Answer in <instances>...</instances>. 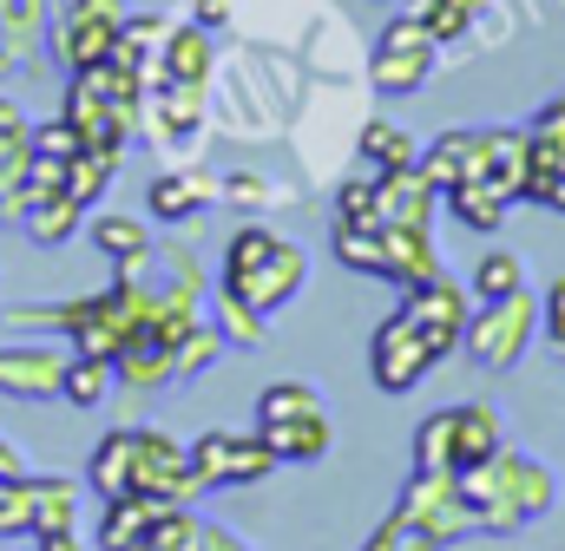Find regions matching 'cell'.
Here are the masks:
<instances>
[{"label":"cell","mask_w":565,"mask_h":551,"mask_svg":"<svg viewBox=\"0 0 565 551\" xmlns=\"http://www.w3.org/2000/svg\"><path fill=\"white\" fill-rule=\"evenodd\" d=\"M460 499L473 512V539H513V532L540 526L559 506V479H553L546 460L500 446L487 466H467L460 473Z\"/></svg>","instance_id":"cell-1"},{"label":"cell","mask_w":565,"mask_h":551,"mask_svg":"<svg viewBox=\"0 0 565 551\" xmlns=\"http://www.w3.org/2000/svg\"><path fill=\"white\" fill-rule=\"evenodd\" d=\"M533 335H540V302H533V289H520V295L480 302V309L467 315L460 348H467L487 375H507V368H520V355L533 348Z\"/></svg>","instance_id":"cell-2"},{"label":"cell","mask_w":565,"mask_h":551,"mask_svg":"<svg viewBox=\"0 0 565 551\" xmlns=\"http://www.w3.org/2000/svg\"><path fill=\"white\" fill-rule=\"evenodd\" d=\"M126 0H53V33H46V53L66 66V73H86V66H106L113 46H119V26H126Z\"/></svg>","instance_id":"cell-3"},{"label":"cell","mask_w":565,"mask_h":551,"mask_svg":"<svg viewBox=\"0 0 565 551\" xmlns=\"http://www.w3.org/2000/svg\"><path fill=\"white\" fill-rule=\"evenodd\" d=\"M395 512L422 539V551H447V545H460V539H473V512L460 499V473H408Z\"/></svg>","instance_id":"cell-4"},{"label":"cell","mask_w":565,"mask_h":551,"mask_svg":"<svg viewBox=\"0 0 565 551\" xmlns=\"http://www.w3.org/2000/svg\"><path fill=\"white\" fill-rule=\"evenodd\" d=\"M204 93L211 86H178V79H151L145 86L139 138H151V151L164 164H191V151L204 144Z\"/></svg>","instance_id":"cell-5"},{"label":"cell","mask_w":565,"mask_h":551,"mask_svg":"<svg viewBox=\"0 0 565 551\" xmlns=\"http://www.w3.org/2000/svg\"><path fill=\"white\" fill-rule=\"evenodd\" d=\"M440 361H447V348L427 335L422 322H408L402 309L369 335V375H375V388H382V395H415Z\"/></svg>","instance_id":"cell-6"},{"label":"cell","mask_w":565,"mask_h":551,"mask_svg":"<svg viewBox=\"0 0 565 551\" xmlns=\"http://www.w3.org/2000/svg\"><path fill=\"white\" fill-rule=\"evenodd\" d=\"M434 60H440L434 33H427L415 13H395V20L382 26L375 53H369V86L388 93V99H415L427 79H434Z\"/></svg>","instance_id":"cell-7"},{"label":"cell","mask_w":565,"mask_h":551,"mask_svg":"<svg viewBox=\"0 0 565 551\" xmlns=\"http://www.w3.org/2000/svg\"><path fill=\"white\" fill-rule=\"evenodd\" d=\"M184 453H191V473H198V486H204V493L257 486V479H270V473H277V453H270L257 433H244V426H204Z\"/></svg>","instance_id":"cell-8"},{"label":"cell","mask_w":565,"mask_h":551,"mask_svg":"<svg viewBox=\"0 0 565 551\" xmlns=\"http://www.w3.org/2000/svg\"><path fill=\"white\" fill-rule=\"evenodd\" d=\"M302 282H309V250L302 244H289L277 237L257 263H244V270H217V289L224 295H237L244 309H257V315H277L289 309L296 295H302Z\"/></svg>","instance_id":"cell-9"},{"label":"cell","mask_w":565,"mask_h":551,"mask_svg":"<svg viewBox=\"0 0 565 551\" xmlns=\"http://www.w3.org/2000/svg\"><path fill=\"white\" fill-rule=\"evenodd\" d=\"M66 361L73 355L53 335H13V342H0V395H13V401H60Z\"/></svg>","instance_id":"cell-10"},{"label":"cell","mask_w":565,"mask_h":551,"mask_svg":"<svg viewBox=\"0 0 565 551\" xmlns=\"http://www.w3.org/2000/svg\"><path fill=\"white\" fill-rule=\"evenodd\" d=\"M132 493H151L164 506H191L204 486L191 473V453L164 433V426H139V446H132Z\"/></svg>","instance_id":"cell-11"},{"label":"cell","mask_w":565,"mask_h":551,"mask_svg":"<svg viewBox=\"0 0 565 551\" xmlns=\"http://www.w3.org/2000/svg\"><path fill=\"white\" fill-rule=\"evenodd\" d=\"M53 0H0V79H20L46 60Z\"/></svg>","instance_id":"cell-12"},{"label":"cell","mask_w":565,"mask_h":551,"mask_svg":"<svg viewBox=\"0 0 565 551\" xmlns=\"http://www.w3.org/2000/svg\"><path fill=\"white\" fill-rule=\"evenodd\" d=\"M402 315H408V322H422L427 335L454 355V348H460V335H467V315H473V309H467V289L440 270V276H427V282H415V289H402Z\"/></svg>","instance_id":"cell-13"},{"label":"cell","mask_w":565,"mask_h":551,"mask_svg":"<svg viewBox=\"0 0 565 551\" xmlns=\"http://www.w3.org/2000/svg\"><path fill=\"white\" fill-rule=\"evenodd\" d=\"M217 197H224V184H217L204 164H164V171L151 177V191H145V210H151L158 224H191V217H204Z\"/></svg>","instance_id":"cell-14"},{"label":"cell","mask_w":565,"mask_h":551,"mask_svg":"<svg viewBox=\"0 0 565 551\" xmlns=\"http://www.w3.org/2000/svg\"><path fill=\"white\" fill-rule=\"evenodd\" d=\"M375 217H382V230H388V224H422V230H434V217H440L434 177H427L422 164L375 171Z\"/></svg>","instance_id":"cell-15"},{"label":"cell","mask_w":565,"mask_h":551,"mask_svg":"<svg viewBox=\"0 0 565 551\" xmlns=\"http://www.w3.org/2000/svg\"><path fill=\"white\" fill-rule=\"evenodd\" d=\"M158 79H178V86H211L217 79V33L198 26V20H171V40L158 53ZM151 86V79H145Z\"/></svg>","instance_id":"cell-16"},{"label":"cell","mask_w":565,"mask_h":551,"mask_svg":"<svg viewBox=\"0 0 565 551\" xmlns=\"http://www.w3.org/2000/svg\"><path fill=\"white\" fill-rule=\"evenodd\" d=\"M440 244H434V230L422 224H388L382 230V282H395V289H415L427 276H440Z\"/></svg>","instance_id":"cell-17"},{"label":"cell","mask_w":565,"mask_h":551,"mask_svg":"<svg viewBox=\"0 0 565 551\" xmlns=\"http://www.w3.org/2000/svg\"><path fill=\"white\" fill-rule=\"evenodd\" d=\"M553 177H565V93L546 99L540 119L526 126V204H533Z\"/></svg>","instance_id":"cell-18"},{"label":"cell","mask_w":565,"mask_h":551,"mask_svg":"<svg viewBox=\"0 0 565 551\" xmlns=\"http://www.w3.org/2000/svg\"><path fill=\"white\" fill-rule=\"evenodd\" d=\"M480 158H487V126H447L422 151V171L434 177V191H447V184L480 177Z\"/></svg>","instance_id":"cell-19"},{"label":"cell","mask_w":565,"mask_h":551,"mask_svg":"<svg viewBox=\"0 0 565 551\" xmlns=\"http://www.w3.org/2000/svg\"><path fill=\"white\" fill-rule=\"evenodd\" d=\"M500 446H507V426H500V408L493 401H460L454 408V473L487 466Z\"/></svg>","instance_id":"cell-20"},{"label":"cell","mask_w":565,"mask_h":551,"mask_svg":"<svg viewBox=\"0 0 565 551\" xmlns=\"http://www.w3.org/2000/svg\"><path fill=\"white\" fill-rule=\"evenodd\" d=\"M93 250L113 263V270H145L151 263V217H126V210H106L93 217Z\"/></svg>","instance_id":"cell-21"},{"label":"cell","mask_w":565,"mask_h":551,"mask_svg":"<svg viewBox=\"0 0 565 551\" xmlns=\"http://www.w3.org/2000/svg\"><path fill=\"white\" fill-rule=\"evenodd\" d=\"M257 440L277 453V466H316L329 453V413H302V420H277V426H257Z\"/></svg>","instance_id":"cell-22"},{"label":"cell","mask_w":565,"mask_h":551,"mask_svg":"<svg viewBox=\"0 0 565 551\" xmlns=\"http://www.w3.org/2000/svg\"><path fill=\"white\" fill-rule=\"evenodd\" d=\"M158 512H164V499H151V493L106 499V512H99V551H139L145 532L158 526Z\"/></svg>","instance_id":"cell-23"},{"label":"cell","mask_w":565,"mask_h":551,"mask_svg":"<svg viewBox=\"0 0 565 551\" xmlns=\"http://www.w3.org/2000/svg\"><path fill=\"white\" fill-rule=\"evenodd\" d=\"M132 446H139V426H113V433L93 446L86 486H93L99 499H126V493H132Z\"/></svg>","instance_id":"cell-24"},{"label":"cell","mask_w":565,"mask_h":551,"mask_svg":"<svg viewBox=\"0 0 565 551\" xmlns=\"http://www.w3.org/2000/svg\"><path fill=\"white\" fill-rule=\"evenodd\" d=\"M119 164H126V151H106V144H79V151L66 158V197H73L79 210H99V197L113 191Z\"/></svg>","instance_id":"cell-25"},{"label":"cell","mask_w":565,"mask_h":551,"mask_svg":"<svg viewBox=\"0 0 565 551\" xmlns=\"http://www.w3.org/2000/svg\"><path fill=\"white\" fill-rule=\"evenodd\" d=\"M440 210H454V224H467V230H500L507 210H513V197L500 184H487V177H467V184L440 191Z\"/></svg>","instance_id":"cell-26"},{"label":"cell","mask_w":565,"mask_h":551,"mask_svg":"<svg viewBox=\"0 0 565 551\" xmlns=\"http://www.w3.org/2000/svg\"><path fill=\"white\" fill-rule=\"evenodd\" d=\"M79 479L66 473H33V539L46 532H79Z\"/></svg>","instance_id":"cell-27"},{"label":"cell","mask_w":565,"mask_h":551,"mask_svg":"<svg viewBox=\"0 0 565 551\" xmlns=\"http://www.w3.org/2000/svg\"><path fill=\"white\" fill-rule=\"evenodd\" d=\"M480 177L500 184L513 204L526 197V132L520 126H487V158H480Z\"/></svg>","instance_id":"cell-28"},{"label":"cell","mask_w":565,"mask_h":551,"mask_svg":"<svg viewBox=\"0 0 565 551\" xmlns=\"http://www.w3.org/2000/svg\"><path fill=\"white\" fill-rule=\"evenodd\" d=\"M164 40H171V13H126L113 60L132 66V73H145V79H158V53H164Z\"/></svg>","instance_id":"cell-29"},{"label":"cell","mask_w":565,"mask_h":551,"mask_svg":"<svg viewBox=\"0 0 565 551\" xmlns=\"http://www.w3.org/2000/svg\"><path fill=\"white\" fill-rule=\"evenodd\" d=\"M113 375H119V388H126V395H158V388H171V381H178V375H171V348H164V342H151V335L126 342V355L113 361Z\"/></svg>","instance_id":"cell-30"},{"label":"cell","mask_w":565,"mask_h":551,"mask_svg":"<svg viewBox=\"0 0 565 551\" xmlns=\"http://www.w3.org/2000/svg\"><path fill=\"white\" fill-rule=\"evenodd\" d=\"M79 224H86V210L60 191V197H33L26 204V217H20V230L40 244V250H60V244H73L79 237Z\"/></svg>","instance_id":"cell-31"},{"label":"cell","mask_w":565,"mask_h":551,"mask_svg":"<svg viewBox=\"0 0 565 551\" xmlns=\"http://www.w3.org/2000/svg\"><path fill=\"white\" fill-rule=\"evenodd\" d=\"M467 289H473V302H500V295H520L526 289V257L520 250H487L473 276H467Z\"/></svg>","instance_id":"cell-32"},{"label":"cell","mask_w":565,"mask_h":551,"mask_svg":"<svg viewBox=\"0 0 565 551\" xmlns=\"http://www.w3.org/2000/svg\"><path fill=\"white\" fill-rule=\"evenodd\" d=\"M362 164L369 171H402V164H422V151H415V138L402 132L395 119H369L362 126Z\"/></svg>","instance_id":"cell-33"},{"label":"cell","mask_w":565,"mask_h":551,"mask_svg":"<svg viewBox=\"0 0 565 551\" xmlns=\"http://www.w3.org/2000/svg\"><path fill=\"white\" fill-rule=\"evenodd\" d=\"M113 388H119L113 361L73 355V361H66V388H60V401H73V408H106V401H113Z\"/></svg>","instance_id":"cell-34"},{"label":"cell","mask_w":565,"mask_h":551,"mask_svg":"<svg viewBox=\"0 0 565 551\" xmlns=\"http://www.w3.org/2000/svg\"><path fill=\"white\" fill-rule=\"evenodd\" d=\"M211 322H217V335H224V348H257L264 335H270V315H257V309H244L237 295H211Z\"/></svg>","instance_id":"cell-35"},{"label":"cell","mask_w":565,"mask_h":551,"mask_svg":"<svg viewBox=\"0 0 565 551\" xmlns=\"http://www.w3.org/2000/svg\"><path fill=\"white\" fill-rule=\"evenodd\" d=\"M302 413H322V395L309 381H270L257 395V426H277V420H302Z\"/></svg>","instance_id":"cell-36"},{"label":"cell","mask_w":565,"mask_h":551,"mask_svg":"<svg viewBox=\"0 0 565 551\" xmlns=\"http://www.w3.org/2000/svg\"><path fill=\"white\" fill-rule=\"evenodd\" d=\"M329 250L335 263L355 276H382V230H362V224H335L329 230Z\"/></svg>","instance_id":"cell-37"},{"label":"cell","mask_w":565,"mask_h":551,"mask_svg":"<svg viewBox=\"0 0 565 551\" xmlns=\"http://www.w3.org/2000/svg\"><path fill=\"white\" fill-rule=\"evenodd\" d=\"M415 473H454V408L427 413L415 426Z\"/></svg>","instance_id":"cell-38"},{"label":"cell","mask_w":565,"mask_h":551,"mask_svg":"<svg viewBox=\"0 0 565 551\" xmlns=\"http://www.w3.org/2000/svg\"><path fill=\"white\" fill-rule=\"evenodd\" d=\"M217 355H224V335H217V322L204 315V322H198V328H191V335L171 348V375H178V381H198V375H204Z\"/></svg>","instance_id":"cell-39"},{"label":"cell","mask_w":565,"mask_h":551,"mask_svg":"<svg viewBox=\"0 0 565 551\" xmlns=\"http://www.w3.org/2000/svg\"><path fill=\"white\" fill-rule=\"evenodd\" d=\"M335 224L382 230V217H375V171H362V177H342V184H335Z\"/></svg>","instance_id":"cell-40"},{"label":"cell","mask_w":565,"mask_h":551,"mask_svg":"<svg viewBox=\"0 0 565 551\" xmlns=\"http://www.w3.org/2000/svg\"><path fill=\"white\" fill-rule=\"evenodd\" d=\"M0 539H33V473L0 479Z\"/></svg>","instance_id":"cell-41"},{"label":"cell","mask_w":565,"mask_h":551,"mask_svg":"<svg viewBox=\"0 0 565 551\" xmlns=\"http://www.w3.org/2000/svg\"><path fill=\"white\" fill-rule=\"evenodd\" d=\"M415 20L434 33V46H454V40L473 33V13H467L460 0H415Z\"/></svg>","instance_id":"cell-42"},{"label":"cell","mask_w":565,"mask_h":551,"mask_svg":"<svg viewBox=\"0 0 565 551\" xmlns=\"http://www.w3.org/2000/svg\"><path fill=\"white\" fill-rule=\"evenodd\" d=\"M0 322L13 335H66V302H7Z\"/></svg>","instance_id":"cell-43"},{"label":"cell","mask_w":565,"mask_h":551,"mask_svg":"<svg viewBox=\"0 0 565 551\" xmlns=\"http://www.w3.org/2000/svg\"><path fill=\"white\" fill-rule=\"evenodd\" d=\"M26 158H0V224H20L26 217Z\"/></svg>","instance_id":"cell-44"},{"label":"cell","mask_w":565,"mask_h":551,"mask_svg":"<svg viewBox=\"0 0 565 551\" xmlns=\"http://www.w3.org/2000/svg\"><path fill=\"white\" fill-rule=\"evenodd\" d=\"M26 151H33V119L13 99H0V158H26Z\"/></svg>","instance_id":"cell-45"},{"label":"cell","mask_w":565,"mask_h":551,"mask_svg":"<svg viewBox=\"0 0 565 551\" xmlns=\"http://www.w3.org/2000/svg\"><path fill=\"white\" fill-rule=\"evenodd\" d=\"M224 197H231V204H257V210H264V204H277L282 191L264 177V171H231V177H224Z\"/></svg>","instance_id":"cell-46"},{"label":"cell","mask_w":565,"mask_h":551,"mask_svg":"<svg viewBox=\"0 0 565 551\" xmlns=\"http://www.w3.org/2000/svg\"><path fill=\"white\" fill-rule=\"evenodd\" d=\"M540 335L565 355V276H553V289L540 295Z\"/></svg>","instance_id":"cell-47"},{"label":"cell","mask_w":565,"mask_h":551,"mask_svg":"<svg viewBox=\"0 0 565 551\" xmlns=\"http://www.w3.org/2000/svg\"><path fill=\"white\" fill-rule=\"evenodd\" d=\"M33 151H46V158H73V151H79V132L53 112V119H40V126H33Z\"/></svg>","instance_id":"cell-48"},{"label":"cell","mask_w":565,"mask_h":551,"mask_svg":"<svg viewBox=\"0 0 565 551\" xmlns=\"http://www.w3.org/2000/svg\"><path fill=\"white\" fill-rule=\"evenodd\" d=\"M362 551H422V539L402 526V512H388V519H382V526L362 539Z\"/></svg>","instance_id":"cell-49"},{"label":"cell","mask_w":565,"mask_h":551,"mask_svg":"<svg viewBox=\"0 0 565 551\" xmlns=\"http://www.w3.org/2000/svg\"><path fill=\"white\" fill-rule=\"evenodd\" d=\"M191 20L211 26V33H224L231 26V0H191Z\"/></svg>","instance_id":"cell-50"},{"label":"cell","mask_w":565,"mask_h":551,"mask_svg":"<svg viewBox=\"0 0 565 551\" xmlns=\"http://www.w3.org/2000/svg\"><path fill=\"white\" fill-rule=\"evenodd\" d=\"M198 551H244V539H237V532H224V526H211V519H204V532H198Z\"/></svg>","instance_id":"cell-51"},{"label":"cell","mask_w":565,"mask_h":551,"mask_svg":"<svg viewBox=\"0 0 565 551\" xmlns=\"http://www.w3.org/2000/svg\"><path fill=\"white\" fill-rule=\"evenodd\" d=\"M33 551H86L79 532H46V539H33Z\"/></svg>","instance_id":"cell-52"},{"label":"cell","mask_w":565,"mask_h":551,"mask_svg":"<svg viewBox=\"0 0 565 551\" xmlns=\"http://www.w3.org/2000/svg\"><path fill=\"white\" fill-rule=\"evenodd\" d=\"M26 473V460H20V446L13 440H0V479H20Z\"/></svg>","instance_id":"cell-53"},{"label":"cell","mask_w":565,"mask_h":551,"mask_svg":"<svg viewBox=\"0 0 565 551\" xmlns=\"http://www.w3.org/2000/svg\"><path fill=\"white\" fill-rule=\"evenodd\" d=\"M460 7H467V13H473V20H480V13H487V7H493V0H460Z\"/></svg>","instance_id":"cell-54"},{"label":"cell","mask_w":565,"mask_h":551,"mask_svg":"<svg viewBox=\"0 0 565 551\" xmlns=\"http://www.w3.org/2000/svg\"><path fill=\"white\" fill-rule=\"evenodd\" d=\"M375 7H388V0H375Z\"/></svg>","instance_id":"cell-55"}]
</instances>
